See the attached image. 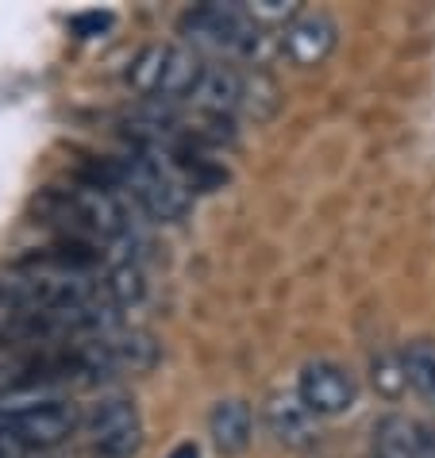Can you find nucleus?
Returning a JSON list of instances; mask_svg holds the SVG:
<instances>
[{"label":"nucleus","mask_w":435,"mask_h":458,"mask_svg":"<svg viewBox=\"0 0 435 458\" xmlns=\"http://www.w3.org/2000/svg\"><path fill=\"white\" fill-rule=\"evenodd\" d=\"M266 428L274 431L277 443L286 447H304L316 436V412L304 404L297 393H277L266 404Z\"/></svg>","instance_id":"obj_10"},{"label":"nucleus","mask_w":435,"mask_h":458,"mask_svg":"<svg viewBox=\"0 0 435 458\" xmlns=\"http://www.w3.org/2000/svg\"><path fill=\"white\" fill-rule=\"evenodd\" d=\"M85 177L112 189V193H120L132 208H139L158 224H177L189 208H193L189 185L166 166L158 155H147V150L93 162V166L85 170Z\"/></svg>","instance_id":"obj_2"},{"label":"nucleus","mask_w":435,"mask_h":458,"mask_svg":"<svg viewBox=\"0 0 435 458\" xmlns=\"http://www.w3.org/2000/svg\"><path fill=\"white\" fill-rule=\"evenodd\" d=\"M35 212L39 220L50 224L62 239L70 243H85V247H97V250H116L127 247L132 239V205L112 193V189L89 182L73 185H62V189H47V193L35 200Z\"/></svg>","instance_id":"obj_1"},{"label":"nucleus","mask_w":435,"mask_h":458,"mask_svg":"<svg viewBox=\"0 0 435 458\" xmlns=\"http://www.w3.org/2000/svg\"><path fill=\"white\" fill-rule=\"evenodd\" d=\"M297 397L309 404L316 416H339L354 404L358 386H354V377L336 362H309L301 370Z\"/></svg>","instance_id":"obj_7"},{"label":"nucleus","mask_w":435,"mask_h":458,"mask_svg":"<svg viewBox=\"0 0 435 458\" xmlns=\"http://www.w3.org/2000/svg\"><path fill=\"white\" fill-rule=\"evenodd\" d=\"M0 431L28 451L55 447L78 431V409L55 389H23L0 397Z\"/></svg>","instance_id":"obj_3"},{"label":"nucleus","mask_w":435,"mask_h":458,"mask_svg":"<svg viewBox=\"0 0 435 458\" xmlns=\"http://www.w3.org/2000/svg\"><path fill=\"white\" fill-rule=\"evenodd\" d=\"M0 458H28V447H23V443H16L12 436H4V431H0Z\"/></svg>","instance_id":"obj_14"},{"label":"nucleus","mask_w":435,"mask_h":458,"mask_svg":"<svg viewBox=\"0 0 435 458\" xmlns=\"http://www.w3.org/2000/svg\"><path fill=\"white\" fill-rule=\"evenodd\" d=\"M336 23L328 12H297L286 28H281V55L293 66H320L331 50H336Z\"/></svg>","instance_id":"obj_8"},{"label":"nucleus","mask_w":435,"mask_h":458,"mask_svg":"<svg viewBox=\"0 0 435 458\" xmlns=\"http://www.w3.org/2000/svg\"><path fill=\"white\" fill-rule=\"evenodd\" d=\"M143 447V420L132 401H100L85 420L89 458H135Z\"/></svg>","instance_id":"obj_6"},{"label":"nucleus","mask_w":435,"mask_h":458,"mask_svg":"<svg viewBox=\"0 0 435 458\" xmlns=\"http://www.w3.org/2000/svg\"><path fill=\"white\" fill-rule=\"evenodd\" d=\"M112 23L108 12H81V16H73L70 20V28L81 35V39H93V35H100Z\"/></svg>","instance_id":"obj_13"},{"label":"nucleus","mask_w":435,"mask_h":458,"mask_svg":"<svg viewBox=\"0 0 435 458\" xmlns=\"http://www.w3.org/2000/svg\"><path fill=\"white\" fill-rule=\"evenodd\" d=\"M374 458H435V424L416 416H386L374 431Z\"/></svg>","instance_id":"obj_9"},{"label":"nucleus","mask_w":435,"mask_h":458,"mask_svg":"<svg viewBox=\"0 0 435 458\" xmlns=\"http://www.w3.org/2000/svg\"><path fill=\"white\" fill-rule=\"evenodd\" d=\"M209 428H212V439L224 454H239L243 447L251 443V428H254V416L243 401H220L209 416Z\"/></svg>","instance_id":"obj_11"},{"label":"nucleus","mask_w":435,"mask_h":458,"mask_svg":"<svg viewBox=\"0 0 435 458\" xmlns=\"http://www.w3.org/2000/svg\"><path fill=\"white\" fill-rule=\"evenodd\" d=\"M204 78V62L185 47L174 43H155L143 47L132 58V70H127V85L135 93H143L158 105H174V100H193L197 85Z\"/></svg>","instance_id":"obj_5"},{"label":"nucleus","mask_w":435,"mask_h":458,"mask_svg":"<svg viewBox=\"0 0 435 458\" xmlns=\"http://www.w3.org/2000/svg\"><path fill=\"white\" fill-rule=\"evenodd\" d=\"M401 362H405V377L420 397L428 404H435V343L431 339H416L401 351Z\"/></svg>","instance_id":"obj_12"},{"label":"nucleus","mask_w":435,"mask_h":458,"mask_svg":"<svg viewBox=\"0 0 435 458\" xmlns=\"http://www.w3.org/2000/svg\"><path fill=\"white\" fill-rule=\"evenodd\" d=\"M182 35L220 58H259L266 50L262 23L243 4H197L182 16Z\"/></svg>","instance_id":"obj_4"},{"label":"nucleus","mask_w":435,"mask_h":458,"mask_svg":"<svg viewBox=\"0 0 435 458\" xmlns=\"http://www.w3.org/2000/svg\"><path fill=\"white\" fill-rule=\"evenodd\" d=\"M170 458H200V447L197 443H182V447H174Z\"/></svg>","instance_id":"obj_15"}]
</instances>
